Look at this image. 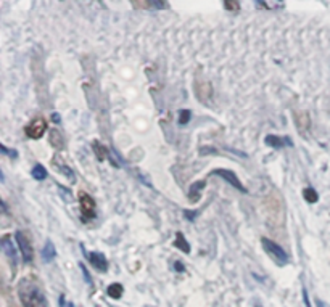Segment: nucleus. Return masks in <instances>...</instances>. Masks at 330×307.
I'll use <instances>...</instances> for the list:
<instances>
[{
    "mask_svg": "<svg viewBox=\"0 0 330 307\" xmlns=\"http://www.w3.org/2000/svg\"><path fill=\"white\" fill-rule=\"evenodd\" d=\"M45 129H47L45 121L42 118H37V119H34V121L29 122V124L26 126V129H24V132H26V135L29 138L37 140V138L42 137V135H44Z\"/></svg>",
    "mask_w": 330,
    "mask_h": 307,
    "instance_id": "nucleus-6",
    "label": "nucleus"
},
{
    "mask_svg": "<svg viewBox=\"0 0 330 307\" xmlns=\"http://www.w3.org/2000/svg\"><path fill=\"white\" fill-rule=\"evenodd\" d=\"M266 145L272 146V148H285V146H293V142L290 137H279V135H267Z\"/></svg>",
    "mask_w": 330,
    "mask_h": 307,
    "instance_id": "nucleus-9",
    "label": "nucleus"
},
{
    "mask_svg": "<svg viewBox=\"0 0 330 307\" xmlns=\"http://www.w3.org/2000/svg\"><path fill=\"white\" fill-rule=\"evenodd\" d=\"M261 243H262L264 251L269 254V257H271L277 266L284 267L285 264H289V254H287V251L282 246H279L276 241L269 240V238H262Z\"/></svg>",
    "mask_w": 330,
    "mask_h": 307,
    "instance_id": "nucleus-2",
    "label": "nucleus"
},
{
    "mask_svg": "<svg viewBox=\"0 0 330 307\" xmlns=\"http://www.w3.org/2000/svg\"><path fill=\"white\" fill-rule=\"evenodd\" d=\"M79 207L84 216V220L94 219L95 217V201L90 195L81 192L79 193Z\"/></svg>",
    "mask_w": 330,
    "mask_h": 307,
    "instance_id": "nucleus-4",
    "label": "nucleus"
},
{
    "mask_svg": "<svg viewBox=\"0 0 330 307\" xmlns=\"http://www.w3.org/2000/svg\"><path fill=\"white\" fill-rule=\"evenodd\" d=\"M92 146H94V150H95V155H97V158H99L100 161H103V159H107V158L110 156V151H108V148H107V146H103L100 142H94V143H92Z\"/></svg>",
    "mask_w": 330,
    "mask_h": 307,
    "instance_id": "nucleus-17",
    "label": "nucleus"
},
{
    "mask_svg": "<svg viewBox=\"0 0 330 307\" xmlns=\"http://www.w3.org/2000/svg\"><path fill=\"white\" fill-rule=\"evenodd\" d=\"M85 257H87V261L90 262V266H92L95 270H99V272H107L108 261H107L105 254L95 253V251H92V253H85Z\"/></svg>",
    "mask_w": 330,
    "mask_h": 307,
    "instance_id": "nucleus-7",
    "label": "nucleus"
},
{
    "mask_svg": "<svg viewBox=\"0 0 330 307\" xmlns=\"http://www.w3.org/2000/svg\"><path fill=\"white\" fill-rule=\"evenodd\" d=\"M31 175L34 177L36 180H44L47 177V171L42 164H36L33 168V171H31Z\"/></svg>",
    "mask_w": 330,
    "mask_h": 307,
    "instance_id": "nucleus-18",
    "label": "nucleus"
},
{
    "mask_svg": "<svg viewBox=\"0 0 330 307\" xmlns=\"http://www.w3.org/2000/svg\"><path fill=\"white\" fill-rule=\"evenodd\" d=\"M192 118V113L188 111V109H182V111L179 113V124L181 126H185L188 121H190Z\"/></svg>",
    "mask_w": 330,
    "mask_h": 307,
    "instance_id": "nucleus-21",
    "label": "nucleus"
},
{
    "mask_svg": "<svg viewBox=\"0 0 330 307\" xmlns=\"http://www.w3.org/2000/svg\"><path fill=\"white\" fill-rule=\"evenodd\" d=\"M52 164H53V168H55V169L60 171V172H62V174H65L71 182H74V172H73V171L68 168V166H66V163L63 161L62 158H60V156H55V158L52 159Z\"/></svg>",
    "mask_w": 330,
    "mask_h": 307,
    "instance_id": "nucleus-10",
    "label": "nucleus"
},
{
    "mask_svg": "<svg viewBox=\"0 0 330 307\" xmlns=\"http://www.w3.org/2000/svg\"><path fill=\"white\" fill-rule=\"evenodd\" d=\"M303 198L306 200L308 203H311V205H313V203H317V200H319V195H317V192L314 188H311V187H306L303 190Z\"/></svg>",
    "mask_w": 330,
    "mask_h": 307,
    "instance_id": "nucleus-19",
    "label": "nucleus"
},
{
    "mask_svg": "<svg viewBox=\"0 0 330 307\" xmlns=\"http://www.w3.org/2000/svg\"><path fill=\"white\" fill-rule=\"evenodd\" d=\"M213 174H215V175H219V177H221V179H224L227 183H230V185L234 187V188H237L238 192L247 193V188L242 185V182L238 180L237 174H235V172H232V171H229V169H216V171H213Z\"/></svg>",
    "mask_w": 330,
    "mask_h": 307,
    "instance_id": "nucleus-5",
    "label": "nucleus"
},
{
    "mask_svg": "<svg viewBox=\"0 0 330 307\" xmlns=\"http://www.w3.org/2000/svg\"><path fill=\"white\" fill-rule=\"evenodd\" d=\"M224 7L227 10H234L237 11L238 8H240V2H237V0H234V2H230V0H225L224 2Z\"/></svg>",
    "mask_w": 330,
    "mask_h": 307,
    "instance_id": "nucleus-22",
    "label": "nucleus"
},
{
    "mask_svg": "<svg viewBox=\"0 0 330 307\" xmlns=\"http://www.w3.org/2000/svg\"><path fill=\"white\" fill-rule=\"evenodd\" d=\"M174 266H176V270H177V272H184V264H182V262L177 261V262L174 264Z\"/></svg>",
    "mask_w": 330,
    "mask_h": 307,
    "instance_id": "nucleus-26",
    "label": "nucleus"
},
{
    "mask_svg": "<svg viewBox=\"0 0 330 307\" xmlns=\"http://www.w3.org/2000/svg\"><path fill=\"white\" fill-rule=\"evenodd\" d=\"M18 294L23 307H47V299L42 290L31 278H23L18 285Z\"/></svg>",
    "mask_w": 330,
    "mask_h": 307,
    "instance_id": "nucleus-1",
    "label": "nucleus"
},
{
    "mask_svg": "<svg viewBox=\"0 0 330 307\" xmlns=\"http://www.w3.org/2000/svg\"><path fill=\"white\" fill-rule=\"evenodd\" d=\"M316 303H317V307H329V306H327L326 303H322V301H321V299H317V301H316Z\"/></svg>",
    "mask_w": 330,
    "mask_h": 307,
    "instance_id": "nucleus-27",
    "label": "nucleus"
},
{
    "mask_svg": "<svg viewBox=\"0 0 330 307\" xmlns=\"http://www.w3.org/2000/svg\"><path fill=\"white\" fill-rule=\"evenodd\" d=\"M55 256H57V251H55V246L52 241H47L45 246L42 248V253H40V257L44 262H52L55 259Z\"/></svg>",
    "mask_w": 330,
    "mask_h": 307,
    "instance_id": "nucleus-12",
    "label": "nucleus"
},
{
    "mask_svg": "<svg viewBox=\"0 0 330 307\" xmlns=\"http://www.w3.org/2000/svg\"><path fill=\"white\" fill-rule=\"evenodd\" d=\"M107 293H108V296H110V298H113V299H119L121 296H123L124 288H123V285H121V283H111V285L108 286Z\"/></svg>",
    "mask_w": 330,
    "mask_h": 307,
    "instance_id": "nucleus-16",
    "label": "nucleus"
},
{
    "mask_svg": "<svg viewBox=\"0 0 330 307\" xmlns=\"http://www.w3.org/2000/svg\"><path fill=\"white\" fill-rule=\"evenodd\" d=\"M174 246L176 248H179L182 253H185V254H188L190 253V244L187 243V240H185V237L182 235V233H177L176 235V241H174Z\"/></svg>",
    "mask_w": 330,
    "mask_h": 307,
    "instance_id": "nucleus-15",
    "label": "nucleus"
},
{
    "mask_svg": "<svg viewBox=\"0 0 330 307\" xmlns=\"http://www.w3.org/2000/svg\"><path fill=\"white\" fill-rule=\"evenodd\" d=\"M256 5H259V7H264V8H276V10H279V8H284L285 5L282 3V2H258Z\"/></svg>",
    "mask_w": 330,
    "mask_h": 307,
    "instance_id": "nucleus-20",
    "label": "nucleus"
},
{
    "mask_svg": "<svg viewBox=\"0 0 330 307\" xmlns=\"http://www.w3.org/2000/svg\"><path fill=\"white\" fill-rule=\"evenodd\" d=\"M134 7H140V8H151V10H164L168 7L166 2H161V0H150V2H134Z\"/></svg>",
    "mask_w": 330,
    "mask_h": 307,
    "instance_id": "nucleus-11",
    "label": "nucleus"
},
{
    "mask_svg": "<svg viewBox=\"0 0 330 307\" xmlns=\"http://www.w3.org/2000/svg\"><path fill=\"white\" fill-rule=\"evenodd\" d=\"M53 121H55V122H60V116H58L57 113L53 114Z\"/></svg>",
    "mask_w": 330,
    "mask_h": 307,
    "instance_id": "nucleus-28",
    "label": "nucleus"
},
{
    "mask_svg": "<svg viewBox=\"0 0 330 307\" xmlns=\"http://www.w3.org/2000/svg\"><path fill=\"white\" fill-rule=\"evenodd\" d=\"M50 145L53 146L55 150H62L65 146V138L63 135L60 134L57 129H53V131L50 132Z\"/></svg>",
    "mask_w": 330,
    "mask_h": 307,
    "instance_id": "nucleus-13",
    "label": "nucleus"
},
{
    "mask_svg": "<svg viewBox=\"0 0 330 307\" xmlns=\"http://www.w3.org/2000/svg\"><path fill=\"white\" fill-rule=\"evenodd\" d=\"M184 214H185V216H187V219H188V220H193L195 217H197V214H198V212H192V211H184Z\"/></svg>",
    "mask_w": 330,
    "mask_h": 307,
    "instance_id": "nucleus-25",
    "label": "nucleus"
},
{
    "mask_svg": "<svg viewBox=\"0 0 330 307\" xmlns=\"http://www.w3.org/2000/svg\"><path fill=\"white\" fill-rule=\"evenodd\" d=\"M15 238H16V243H18V248L21 251V256H23V261L24 262H33L34 259V249H33V244L29 241V238L26 233H23L21 230H18L15 233Z\"/></svg>",
    "mask_w": 330,
    "mask_h": 307,
    "instance_id": "nucleus-3",
    "label": "nucleus"
},
{
    "mask_svg": "<svg viewBox=\"0 0 330 307\" xmlns=\"http://www.w3.org/2000/svg\"><path fill=\"white\" fill-rule=\"evenodd\" d=\"M60 306H62V307H73V304H71V303H68V301L65 299V296L60 298Z\"/></svg>",
    "mask_w": 330,
    "mask_h": 307,
    "instance_id": "nucleus-24",
    "label": "nucleus"
},
{
    "mask_svg": "<svg viewBox=\"0 0 330 307\" xmlns=\"http://www.w3.org/2000/svg\"><path fill=\"white\" fill-rule=\"evenodd\" d=\"M147 307H150V306H147Z\"/></svg>",
    "mask_w": 330,
    "mask_h": 307,
    "instance_id": "nucleus-29",
    "label": "nucleus"
},
{
    "mask_svg": "<svg viewBox=\"0 0 330 307\" xmlns=\"http://www.w3.org/2000/svg\"><path fill=\"white\" fill-rule=\"evenodd\" d=\"M0 246H2V251L5 254H7L8 259L13 262V266H16V261H18V254H16V248L13 246V241H11V237L10 235H5L2 237V241H0Z\"/></svg>",
    "mask_w": 330,
    "mask_h": 307,
    "instance_id": "nucleus-8",
    "label": "nucleus"
},
{
    "mask_svg": "<svg viewBox=\"0 0 330 307\" xmlns=\"http://www.w3.org/2000/svg\"><path fill=\"white\" fill-rule=\"evenodd\" d=\"M0 150H2V153H3V155H8V156H11V158H16V156H18L16 150H8L7 146H5L3 143L0 145Z\"/></svg>",
    "mask_w": 330,
    "mask_h": 307,
    "instance_id": "nucleus-23",
    "label": "nucleus"
},
{
    "mask_svg": "<svg viewBox=\"0 0 330 307\" xmlns=\"http://www.w3.org/2000/svg\"><path fill=\"white\" fill-rule=\"evenodd\" d=\"M206 187V180H200V182H195L193 185L190 187V193H188V198L193 200V201H198L200 195H201V190Z\"/></svg>",
    "mask_w": 330,
    "mask_h": 307,
    "instance_id": "nucleus-14",
    "label": "nucleus"
}]
</instances>
